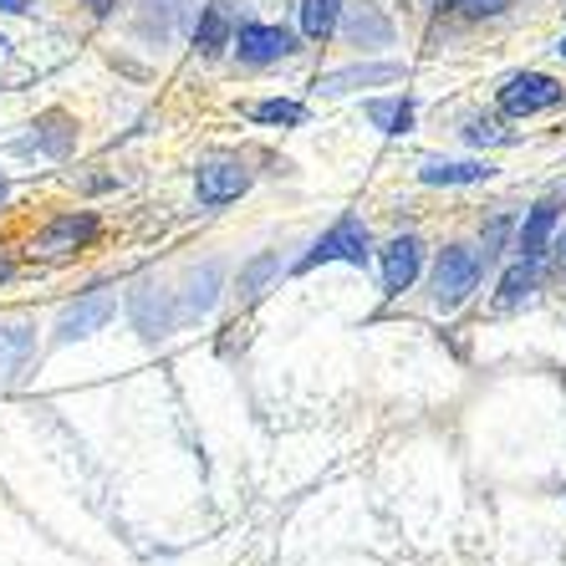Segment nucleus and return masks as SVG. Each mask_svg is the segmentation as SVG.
Instances as JSON below:
<instances>
[{
  "instance_id": "f257e3e1",
  "label": "nucleus",
  "mask_w": 566,
  "mask_h": 566,
  "mask_svg": "<svg viewBox=\"0 0 566 566\" xmlns=\"http://www.w3.org/2000/svg\"><path fill=\"white\" fill-rule=\"evenodd\" d=\"M480 286V255L470 245H449L434 265V306H460L470 291Z\"/></svg>"
},
{
  "instance_id": "f03ea898",
  "label": "nucleus",
  "mask_w": 566,
  "mask_h": 566,
  "mask_svg": "<svg viewBox=\"0 0 566 566\" xmlns=\"http://www.w3.org/2000/svg\"><path fill=\"white\" fill-rule=\"evenodd\" d=\"M327 261H347V265L368 261V230H363V220H337L327 235L296 261V271H316V265H327Z\"/></svg>"
},
{
  "instance_id": "7ed1b4c3",
  "label": "nucleus",
  "mask_w": 566,
  "mask_h": 566,
  "mask_svg": "<svg viewBox=\"0 0 566 566\" xmlns=\"http://www.w3.org/2000/svg\"><path fill=\"white\" fill-rule=\"evenodd\" d=\"M195 189H199V205L220 210V205H230V199H240L251 189V169L235 164V158H210V164H199Z\"/></svg>"
},
{
  "instance_id": "20e7f679",
  "label": "nucleus",
  "mask_w": 566,
  "mask_h": 566,
  "mask_svg": "<svg viewBox=\"0 0 566 566\" xmlns=\"http://www.w3.org/2000/svg\"><path fill=\"white\" fill-rule=\"evenodd\" d=\"M556 103H562V82L546 77V72H521V77H511L501 87V107L511 118H531V113L556 107Z\"/></svg>"
},
{
  "instance_id": "39448f33",
  "label": "nucleus",
  "mask_w": 566,
  "mask_h": 566,
  "mask_svg": "<svg viewBox=\"0 0 566 566\" xmlns=\"http://www.w3.org/2000/svg\"><path fill=\"white\" fill-rule=\"evenodd\" d=\"M118 312V296L113 291H93V296H82L62 312L56 322V343H77V337H93L97 327H107V316Z\"/></svg>"
},
{
  "instance_id": "423d86ee",
  "label": "nucleus",
  "mask_w": 566,
  "mask_h": 566,
  "mask_svg": "<svg viewBox=\"0 0 566 566\" xmlns=\"http://www.w3.org/2000/svg\"><path fill=\"white\" fill-rule=\"evenodd\" d=\"M235 52H240V62L265 66V62H281V56L296 52V41H291V31H281V27H240Z\"/></svg>"
},
{
  "instance_id": "0eeeda50",
  "label": "nucleus",
  "mask_w": 566,
  "mask_h": 566,
  "mask_svg": "<svg viewBox=\"0 0 566 566\" xmlns=\"http://www.w3.org/2000/svg\"><path fill=\"white\" fill-rule=\"evenodd\" d=\"M133 327L144 332L148 343H158V337H169L174 332V312H169V291L164 286H138L133 291Z\"/></svg>"
},
{
  "instance_id": "6e6552de",
  "label": "nucleus",
  "mask_w": 566,
  "mask_h": 566,
  "mask_svg": "<svg viewBox=\"0 0 566 566\" xmlns=\"http://www.w3.org/2000/svg\"><path fill=\"white\" fill-rule=\"evenodd\" d=\"M93 235H97L93 214H62L52 230H41V235H36V255H72L77 245H87Z\"/></svg>"
},
{
  "instance_id": "1a4fd4ad",
  "label": "nucleus",
  "mask_w": 566,
  "mask_h": 566,
  "mask_svg": "<svg viewBox=\"0 0 566 566\" xmlns=\"http://www.w3.org/2000/svg\"><path fill=\"white\" fill-rule=\"evenodd\" d=\"M423 265V245L413 235H398L388 240V251H382V286L388 291H409L413 276H419Z\"/></svg>"
},
{
  "instance_id": "9d476101",
  "label": "nucleus",
  "mask_w": 566,
  "mask_h": 566,
  "mask_svg": "<svg viewBox=\"0 0 566 566\" xmlns=\"http://www.w3.org/2000/svg\"><path fill=\"white\" fill-rule=\"evenodd\" d=\"M31 357H36V332H31L27 322L0 327V388L21 378V373L31 368Z\"/></svg>"
},
{
  "instance_id": "9b49d317",
  "label": "nucleus",
  "mask_w": 566,
  "mask_h": 566,
  "mask_svg": "<svg viewBox=\"0 0 566 566\" xmlns=\"http://www.w3.org/2000/svg\"><path fill=\"white\" fill-rule=\"evenodd\" d=\"M343 36L353 41V46H382V41L394 36V27L382 21V11H378V6H368V0H357V6H347Z\"/></svg>"
},
{
  "instance_id": "f8f14e48",
  "label": "nucleus",
  "mask_w": 566,
  "mask_h": 566,
  "mask_svg": "<svg viewBox=\"0 0 566 566\" xmlns=\"http://www.w3.org/2000/svg\"><path fill=\"white\" fill-rule=\"evenodd\" d=\"M31 144H36L41 154L66 158V154H72V144H77V128H72V118H66V113H46V118L36 123V133H31Z\"/></svg>"
},
{
  "instance_id": "ddd939ff",
  "label": "nucleus",
  "mask_w": 566,
  "mask_h": 566,
  "mask_svg": "<svg viewBox=\"0 0 566 566\" xmlns=\"http://www.w3.org/2000/svg\"><path fill=\"white\" fill-rule=\"evenodd\" d=\"M490 164H444V158H434V164H423L419 179L423 185H480V179H490Z\"/></svg>"
},
{
  "instance_id": "4468645a",
  "label": "nucleus",
  "mask_w": 566,
  "mask_h": 566,
  "mask_svg": "<svg viewBox=\"0 0 566 566\" xmlns=\"http://www.w3.org/2000/svg\"><path fill=\"white\" fill-rule=\"evenodd\" d=\"M552 230H556V205H536V210L526 214V224H521V255H526V261H536V255L546 251Z\"/></svg>"
},
{
  "instance_id": "2eb2a0df",
  "label": "nucleus",
  "mask_w": 566,
  "mask_h": 566,
  "mask_svg": "<svg viewBox=\"0 0 566 566\" xmlns=\"http://www.w3.org/2000/svg\"><path fill=\"white\" fill-rule=\"evenodd\" d=\"M214 291H220V265H199L189 276V291H185V316H205L214 306Z\"/></svg>"
},
{
  "instance_id": "dca6fc26",
  "label": "nucleus",
  "mask_w": 566,
  "mask_h": 566,
  "mask_svg": "<svg viewBox=\"0 0 566 566\" xmlns=\"http://www.w3.org/2000/svg\"><path fill=\"white\" fill-rule=\"evenodd\" d=\"M368 118H373V128H382V133H409L413 103L409 97H378V103H368Z\"/></svg>"
},
{
  "instance_id": "f3484780",
  "label": "nucleus",
  "mask_w": 566,
  "mask_h": 566,
  "mask_svg": "<svg viewBox=\"0 0 566 566\" xmlns=\"http://www.w3.org/2000/svg\"><path fill=\"white\" fill-rule=\"evenodd\" d=\"M398 66H347V72H332L322 87L327 93H347V87H368V82H394Z\"/></svg>"
},
{
  "instance_id": "a211bd4d",
  "label": "nucleus",
  "mask_w": 566,
  "mask_h": 566,
  "mask_svg": "<svg viewBox=\"0 0 566 566\" xmlns=\"http://www.w3.org/2000/svg\"><path fill=\"white\" fill-rule=\"evenodd\" d=\"M332 27H337V0H306L302 6V31L306 36L322 41Z\"/></svg>"
},
{
  "instance_id": "6ab92c4d",
  "label": "nucleus",
  "mask_w": 566,
  "mask_h": 566,
  "mask_svg": "<svg viewBox=\"0 0 566 566\" xmlns=\"http://www.w3.org/2000/svg\"><path fill=\"white\" fill-rule=\"evenodd\" d=\"M251 118H255V123H291V128H296V123H306V107H302V103H281V97H271V103H255V107H251Z\"/></svg>"
},
{
  "instance_id": "aec40b11",
  "label": "nucleus",
  "mask_w": 566,
  "mask_h": 566,
  "mask_svg": "<svg viewBox=\"0 0 566 566\" xmlns=\"http://www.w3.org/2000/svg\"><path fill=\"white\" fill-rule=\"evenodd\" d=\"M531 286H536V276H531V261L511 265V271H505V281H501V306H515Z\"/></svg>"
},
{
  "instance_id": "412c9836",
  "label": "nucleus",
  "mask_w": 566,
  "mask_h": 566,
  "mask_svg": "<svg viewBox=\"0 0 566 566\" xmlns=\"http://www.w3.org/2000/svg\"><path fill=\"white\" fill-rule=\"evenodd\" d=\"M220 46H224V0L210 6L205 21H199V52H220Z\"/></svg>"
},
{
  "instance_id": "4be33fe9",
  "label": "nucleus",
  "mask_w": 566,
  "mask_h": 566,
  "mask_svg": "<svg viewBox=\"0 0 566 566\" xmlns=\"http://www.w3.org/2000/svg\"><path fill=\"white\" fill-rule=\"evenodd\" d=\"M276 271H281V255H261V261H251V271H245V281H240V286L255 296V291L265 286V276H276Z\"/></svg>"
},
{
  "instance_id": "5701e85b",
  "label": "nucleus",
  "mask_w": 566,
  "mask_h": 566,
  "mask_svg": "<svg viewBox=\"0 0 566 566\" xmlns=\"http://www.w3.org/2000/svg\"><path fill=\"white\" fill-rule=\"evenodd\" d=\"M449 6H460L464 15H501L505 0H449Z\"/></svg>"
},
{
  "instance_id": "b1692460",
  "label": "nucleus",
  "mask_w": 566,
  "mask_h": 566,
  "mask_svg": "<svg viewBox=\"0 0 566 566\" xmlns=\"http://www.w3.org/2000/svg\"><path fill=\"white\" fill-rule=\"evenodd\" d=\"M0 11H11V15H21V11H27V0H0Z\"/></svg>"
},
{
  "instance_id": "393cba45",
  "label": "nucleus",
  "mask_w": 566,
  "mask_h": 566,
  "mask_svg": "<svg viewBox=\"0 0 566 566\" xmlns=\"http://www.w3.org/2000/svg\"><path fill=\"white\" fill-rule=\"evenodd\" d=\"M87 6H93V11H97V15H103V11H107V6H113V0H87Z\"/></svg>"
},
{
  "instance_id": "a878e982",
  "label": "nucleus",
  "mask_w": 566,
  "mask_h": 566,
  "mask_svg": "<svg viewBox=\"0 0 566 566\" xmlns=\"http://www.w3.org/2000/svg\"><path fill=\"white\" fill-rule=\"evenodd\" d=\"M0 281H11V265H6V261H0Z\"/></svg>"
},
{
  "instance_id": "bb28decb",
  "label": "nucleus",
  "mask_w": 566,
  "mask_h": 566,
  "mask_svg": "<svg viewBox=\"0 0 566 566\" xmlns=\"http://www.w3.org/2000/svg\"><path fill=\"white\" fill-rule=\"evenodd\" d=\"M556 52H562V56H566V41H562V46H556Z\"/></svg>"
},
{
  "instance_id": "cd10ccee",
  "label": "nucleus",
  "mask_w": 566,
  "mask_h": 566,
  "mask_svg": "<svg viewBox=\"0 0 566 566\" xmlns=\"http://www.w3.org/2000/svg\"><path fill=\"white\" fill-rule=\"evenodd\" d=\"M0 199H6V185H0Z\"/></svg>"
},
{
  "instance_id": "c85d7f7f",
  "label": "nucleus",
  "mask_w": 566,
  "mask_h": 566,
  "mask_svg": "<svg viewBox=\"0 0 566 566\" xmlns=\"http://www.w3.org/2000/svg\"><path fill=\"white\" fill-rule=\"evenodd\" d=\"M562 255H566V240H562Z\"/></svg>"
},
{
  "instance_id": "c756f323",
  "label": "nucleus",
  "mask_w": 566,
  "mask_h": 566,
  "mask_svg": "<svg viewBox=\"0 0 566 566\" xmlns=\"http://www.w3.org/2000/svg\"><path fill=\"white\" fill-rule=\"evenodd\" d=\"M0 46H6V41H0Z\"/></svg>"
}]
</instances>
